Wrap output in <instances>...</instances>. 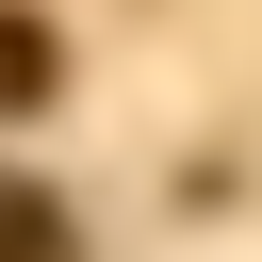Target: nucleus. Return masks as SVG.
Returning <instances> with one entry per match:
<instances>
[{"instance_id":"f257e3e1","label":"nucleus","mask_w":262,"mask_h":262,"mask_svg":"<svg viewBox=\"0 0 262 262\" xmlns=\"http://www.w3.org/2000/svg\"><path fill=\"white\" fill-rule=\"evenodd\" d=\"M0 262H66V213H49L33 180H0Z\"/></svg>"},{"instance_id":"f03ea898","label":"nucleus","mask_w":262,"mask_h":262,"mask_svg":"<svg viewBox=\"0 0 262 262\" xmlns=\"http://www.w3.org/2000/svg\"><path fill=\"white\" fill-rule=\"evenodd\" d=\"M0 98H49V33L33 16H0Z\"/></svg>"}]
</instances>
